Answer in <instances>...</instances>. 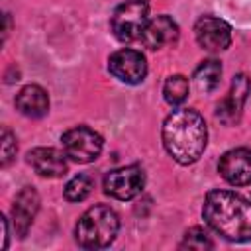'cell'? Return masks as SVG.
<instances>
[{"label":"cell","mask_w":251,"mask_h":251,"mask_svg":"<svg viewBox=\"0 0 251 251\" xmlns=\"http://www.w3.org/2000/svg\"><path fill=\"white\" fill-rule=\"evenodd\" d=\"M167 153L180 165L196 163L208 143V127L204 118L192 108H176L163 122L161 129Z\"/></svg>","instance_id":"1"},{"label":"cell","mask_w":251,"mask_h":251,"mask_svg":"<svg viewBox=\"0 0 251 251\" xmlns=\"http://www.w3.org/2000/svg\"><path fill=\"white\" fill-rule=\"evenodd\" d=\"M206 224L227 241L251 239V202L231 190L208 192L202 208Z\"/></svg>","instance_id":"2"},{"label":"cell","mask_w":251,"mask_h":251,"mask_svg":"<svg viewBox=\"0 0 251 251\" xmlns=\"http://www.w3.org/2000/svg\"><path fill=\"white\" fill-rule=\"evenodd\" d=\"M120 229L118 214L104 204H96L88 208L75 227V237L84 249H102L108 247Z\"/></svg>","instance_id":"3"},{"label":"cell","mask_w":251,"mask_h":251,"mask_svg":"<svg viewBox=\"0 0 251 251\" xmlns=\"http://www.w3.org/2000/svg\"><path fill=\"white\" fill-rule=\"evenodd\" d=\"M149 22V2L147 0H126L120 4L112 16L114 35L127 43L141 37L143 27Z\"/></svg>","instance_id":"4"},{"label":"cell","mask_w":251,"mask_h":251,"mask_svg":"<svg viewBox=\"0 0 251 251\" xmlns=\"http://www.w3.org/2000/svg\"><path fill=\"white\" fill-rule=\"evenodd\" d=\"M61 143H63L65 155L75 163H90L98 159L104 147L102 137L86 126H76L65 131L61 137Z\"/></svg>","instance_id":"5"},{"label":"cell","mask_w":251,"mask_h":251,"mask_svg":"<svg viewBox=\"0 0 251 251\" xmlns=\"http://www.w3.org/2000/svg\"><path fill=\"white\" fill-rule=\"evenodd\" d=\"M145 186V173L137 165L122 167L104 178V192L116 200H131Z\"/></svg>","instance_id":"6"},{"label":"cell","mask_w":251,"mask_h":251,"mask_svg":"<svg viewBox=\"0 0 251 251\" xmlns=\"http://www.w3.org/2000/svg\"><path fill=\"white\" fill-rule=\"evenodd\" d=\"M108 71L126 84H139L147 75V63L141 51L135 49H120L112 53L108 61Z\"/></svg>","instance_id":"7"},{"label":"cell","mask_w":251,"mask_h":251,"mask_svg":"<svg viewBox=\"0 0 251 251\" xmlns=\"http://www.w3.org/2000/svg\"><path fill=\"white\" fill-rule=\"evenodd\" d=\"M194 35L198 45L210 53H220L231 43L229 24L214 16H202L194 25Z\"/></svg>","instance_id":"8"},{"label":"cell","mask_w":251,"mask_h":251,"mask_svg":"<svg viewBox=\"0 0 251 251\" xmlns=\"http://www.w3.org/2000/svg\"><path fill=\"white\" fill-rule=\"evenodd\" d=\"M218 171L233 186L251 184V149L237 147L222 155L218 163Z\"/></svg>","instance_id":"9"},{"label":"cell","mask_w":251,"mask_h":251,"mask_svg":"<svg viewBox=\"0 0 251 251\" xmlns=\"http://www.w3.org/2000/svg\"><path fill=\"white\" fill-rule=\"evenodd\" d=\"M249 92H251V80H249V76L243 75V73L241 75H235L227 96L222 100V104H218V112H216L218 118L224 124H227V126L233 124V122H237Z\"/></svg>","instance_id":"10"},{"label":"cell","mask_w":251,"mask_h":251,"mask_svg":"<svg viewBox=\"0 0 251 251\" xmlns=\"http://www.w3.org/2000/svg\"><path fill=\"white\" fill-rule=\"evenodd\" d=\"M139 39L147 49H161L178 39V25L173 18H169L165 14L155 16L153 20L147 22Z\"/></svg>","instance_id":"11"},{"label":"cell","mask_w":251,"mask_h":251,"mask_svg":"<svg viewBox=\"0 0 251 251\" xmlns=\"http://www.w3.org/2000/svg\"><path fill=\"white\" fill-rule=\"evenodd\" d=\"M39 210V196L31 186H25L18 192L12 206V224L18 237H25L27 229Z\"/></svg>","instance_id":"12"},{"label":"cell","mask_w":251,"mask_h":251,"mask_svg":"<svg viewBox=\"0 0 251 251\" xmlns=\"http://www.w3.org/2000/svg\"><path fill=\"white\" fill-rule=\"evenodd\" d=\"M27 163L39 176L45 178H59L67 173V155L65 151H57L53 147H37L29 151Z\"/></svg>","instance_id":"13"},{"label":"cell","mask_w":251,"mask_h":251,"mask_svg":"<svg viewBox=\"0 0 251 251\" xmlns=\"http://www.w3.org/2000/svg\"><path fill=\"white\" fill-rule=\"evenodd\" d=\"M16 108L27 118H41L49 110V96L37 84H27L16 94Z\"/></svg>","instance_id":"14"},{"label":"cell","mask_w":251,"mask_h":251,"mask_svg":"<svg viewBox=\"0 0 251 251\" xmlns=\"http://www.w3.org/2000/svg\"><path fill=\"white\" fill-rule=\"evenodd\" d=\"M220 78H222V65H220V61H216V59H206V61H202V63L196 67L194 76H192L196 88H198L200 92H204V94L216 90V88L220 86Z\"/></svg>","instance_id":"15"},{"label":"cell","mask_w":251,"mask_h":251,"mask_svg":"<svg viewBox=\"0 0 251 251\" xmlns=\"http://www.w3.org/2000/svg\"><path fill=\"white\" fill-rule=\"evenodd\" d=\"M163 96L171 106H180L188 96V78L182 75H173L165 80Z\"/></svg>","instance_id":"16"},{"label":"cell","mask_w":251,"mask_h":251,"mask_svg":"<svg viewBox=\"0 0 251 251\" xmlns=\"http://www.w3.org/2000/svg\"><path fill=\"white\" fill-rule=\"evenodd\" d=\"M92 186H94V182H92V178L88 175H76L75 178H71L67 182V186H65V198L69 202H82L90 194Z\"/></svg>","instance_id":"17"},{"label":"cell","mask_w":251,"mask_h":251,"mask_svg":"<svg viewBox=\"0 0 251 251\" xmlns=\"http://www.w3.org/2000/svg\"><path fill=\"white\" fill-rule=\"evenodd\" d=\"M180 247H188V249H198L200 251V249H212L214 243H212V239H210V235H208L206 229H202V227H190L184 233V239H182Z\"/></svg>","instance_id":"18"},{"label":"cell","mask_w":251,"mask_h":251,"mask_svg":"<svg viewBox=\"0 0 251 251\" xmlns=\"http://www.w3.org/2000/svg\"><path fill=\"white\" fill-rule=\"evenodd\" d=\"M16 151H18V143H16V135L10 131V129H2V147H0V163L2 167H8L14 157H16Z\"/></svg>","instance_id":"19"},{"label":"cell","mask_w":251,"mask_h":251,"mask_svg":"<svg viewBox=\"0 0 251 251\" xmlns=\"http://www.w3.org/2000/svg\"><path fill=\"white\" fill-rule=\"evenodd\" d=\"M2 224H4V249L8 247V220L2 218Z\"/></svg>","instance_id":"20"}]
</instances>
